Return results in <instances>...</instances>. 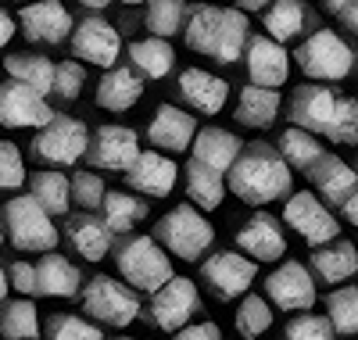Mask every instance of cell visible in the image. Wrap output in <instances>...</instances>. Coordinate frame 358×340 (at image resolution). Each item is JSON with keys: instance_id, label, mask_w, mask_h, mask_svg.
<instances>
[{"instance_id": "cell-1", "label": "cell", "mask_w": 358, "mask_h": 340, "mask_svg": "<svg viewBox=\"0 0 358 340\" xmlns=\"http://www.w3.org/2000/svg\"><path fill=\"white\" fill-rule=\"evenodd\" d=\"M290 162L283 158L280 143H265V140H251L244 143V150L236 154V162L229 165L226 172V183H229V194L241 197L244 204H273L280 197L290 194Z\"/></svg>"}, {"instance_id": "cell-2", "label": "cell", "mask_w": 358, "mask_h": 340, "mask_svg": "<svg viewBox=\"0 0 358 340\" xmlns=\"http://www.w3.org/2000/svg\"><path fill=\"white\" fill-rule=\"evenodd\" d=\"M183 40L194 54L212 57L215 65H233V61H244L251 25H248V15L236 8L197 4V8H190Z\"/></svg>"}, {"instance_id": "cell-3", "label": "cell", "mask_w": 358, "mask_h": 340, "mask_svg": "<svg viewBox=\"0 0 358 340\" xmlns=\"http://www.w3.org/2000/svg\"><path fill=\"white\" fill-rule=\"evenodd\" d=\"M290 122L330 143H358V101L337 97L334 90L315 83H305L290 94Z\"/></svg>"}, {"instance_id": "cell-4", "label": "cell", "mask_w": 358, "mask_h": 340, "mask_svg": "<svg viewBox=\"0 0 358 340\" xmlns=\"http://www.w3.org/2000/svg\"><path fill=\"white\" fill-rule=\"evenodd\" d=\"M115 265L122 272V280L143 294H155L158 287H165L172 280L169 247L158 236H140V233L122 236L115 247Z\"/></svg>"}, {"instance_id": "cell-5", "label": "cell", "mask_w": 358, "mask_h": 340, "mask_svg": "<svg viewBox=\"0 0 358 340\" xmlns=\"http://www.w3.org/2000/svg\"><path fill=\"white\" fill-rule=\"evenodd\" d=\"M8 229V240L18 247V251H54L57 247V226H54V215L33 197V194H22L11 197L0 211Z\"/></svg>"}, {"instance_id": "cell-6", "label": "cell", "mask_w": 358, "mask_h": 340, "mask_svg": "<svg viewBox=\"0 0 358 340\" xmlns=\"http://www.w3.org/2000/svg\"><path fill=\"white\" fill-rule=\"evenodd\" d=\"M155 236L169 247V255H176L179 262H201V255L215 240V226L208 222L194 204H176L169 215L158 219Z\"/></svg>"}, {"instance_id": "cell-7", "label": "cell", "mask_w": 358, "mask_h": 340, "mask_svg": "<svg viewBox=\"0 0 358 340\" xmlns=\"http://www.w3.org/2000/svg\"><path fill=\"white\" fill-rule=\"evenodd\" d=\"M294 61H297V69L315 83H341L355 69V50L334 33V29H315L308 40L297 43Z\"/></svg>"}, {"instance_id": "cell-8", "label": "cell", "mask_w": 358, "mask_h": 340, "mask_svg": "<svg viewBox=\"0 0 358 340\" xmlns=\"http://www.w3.org/2000/svg\"><path fill=\"white\" fill-rule=\"evenodd\" d=\"M79 301H83V312L90 319L115 326V330H126L140 316V290L133 283H118L115 276H94V280H86Z\"/></svg>"}, {"instance_id": "cell-9", "label": "cell", "mask_w": 358, "mask_h": 340, "mask_svg": "<svg viewBox=\"0 0 358 340\" xmlns=\"http://www.w3.org/2000/svg\"><path fill=\"white\" fill-rule=\"evenodd\" d=\"M36 162H47V165H76L86 147H90V133L79 118H69V115H54L47 126H40V133L33 136V143H29Z\"/></svg>"}, {"instance_id": "cell-10", "label": "cell", "mask_w": 358, "mask_h": 340, "mask_svg": "<svg viewBox=\"0 0 358 340\" xmlns=\"http://www.w3.org/2000/svg\"><path fill=\"white\" fill-rule=\"evenodd\" d=\"M258 265L251 255L244 251H219L212 258L201 262V283L212 290L215 301H233V297H244L258 276Z\"/></svg>"}, {"instance_id": "cell-11", "label": "cell", "mask_w": 358, "mask_h": 340, "mask_svg": "<svg viewBox=\"0 0 358 340\" xmlns=\"http://www.w3.org/2000/svg\"><path fill=\"white\" fill-rule=\"evenodd\" d=\"M151 323L165 333H179L190 319L204 316L201 308V294H197V283L187 280V276H172L165 287H158L151 294V308H147Z\"/></svg>"}, {"instance_id": "cell-12", "label": "cell", "mask_w": 358, "mask_h": 340, "mask_svg": "<svg viewBox=\"0 0 358 340\" xmlns=\"http://www.w3.org/2000/svg\"><path fill=\"white\" fill-rule=\"evenodd\" d=\"M57 111L47 104V97L40 94L36 86H29L15 76H8L0 83V126L8 129H40L54 118Z\"/></svg>"}, {"instance_id": "cell-13", "label": "cell", "mask_w": 358, "mask_h": 340, "mask_svg": "<svg viewBox=\"0 0 358 340\" xmlns=\"http://www.w3.org/2000/svg\"><path fill=\"white\" fill-rule=\"evenodd\" d=\"M72 57L86 61V65H97V69H115L118 54H122V36L111 22H104L101 15H83L72 29Z\"/></svg>"}, {"instance_id": "cell-14", "label": "cell", "mask_w": 358, "mask_h": 340, "mask_svg": "<svg viewBox=\"0 0 358 340\" xmlns=\"http://www.w3.org/2000/svg\"><path fill=\"white\" fill-rule=\"evenodd\" d=\"M283 219L294 233H301V240L308 247H319V243H330L337 240L341 233V222L330 215V208H326L315 190H301V194H290L287 204H283Z\"/></svg>"}, {"instance_id": "cell-15", "label": "cell", "mask_w": 358, "mask_h": 340, "mask_svg": "<svg viewBox=\"0 0 358 340\" xmlns=\"http://www.w3.org/2000/svg\"><path fill=\"white\" fill-rule=\"evenodd\" d=\"M18 29L29 43H43V47H57L72 36V15L65 11V4H57V0H29L22 4L18 11Z\"/></svg>"}, {"instance_id": "cell-16", "label": "cell", "mask_w": 358, "mask_h": 340, "mask_svg": "<svg viewBox=\"0 0 358 340\" xmlns=\"http://www.w3.org/2000/svg\"><path fill=\"white\" fill-rule=\"evenodd\" d=\"M136 158H140V143H136V133L126 126H101L90 136L86 165H94L101 172H126Z\"/></svg>"}, {"instance_id": "cell-17", "label": "cell", "mask_w": 358, "mask_h": 340, "mask_svg": "<svg viewBox=\"0 0 358 340\" xmlns=\"http://www.w3.org/2000/svg\"><path fill=\"white\" fill-rule=\"evenodd\" d=\"M265 297L283 312H308L315 304V280L301 262H283L265 280Z\"/></svg>"}, {"instance_id": "cell-18", "label": "cell", "mask_w": 358, "mask_h": 340, "mask_svg": "<svg viewBox=\"0 0 358 340\" xmlns=\"http://www.w3.org/2000/svg\"><path fill=\"white\" fill-rule=\"evenodd\" d=\"M290 61L283 43L273 40L268 33H251L248 40V50H244V69H248V79L258 83V86H283L287 76H290Z\"/></svg>"}, {"instance_id": "cell-19", "label": "cell", "mask_w": 358, "mask_h": 340, "mask_svg": "<svg viewBox=\"0 0 358 340\" xmlns=\"http://www.w3.org/2000/svg\"><path fill=\"white\" fill-rule=\"evenodd\" d=\"M172 158H176V154H172ZM172 158L165 150H140V158L122 172L126 187L143 194V197H169L172 187H176V176H179Z\"/></svg>"}, {"instance_id": "cell-20", "label": "cell", "mask_w": 358, "mask_h": 340, "mask_svg": "<svg viewBox=\"0 0 358 340\" xmlns=\"http://www.w3.org/2000/svg\"><path fill=\"white\" fill-rule=\"evenodd\" d=\"M194 136H197V118L176 104H158L151 126H147V140L151 147L165 150V154H183L194 147Z\"/></svg>"}, {"instance_id": "cell-21", "label": "cell", "mask_w": 358, "mask_h": 340, "mask_svg": "<svg viewBox=\"0 0 358 340\" xmlns=\"http://www.w3.org/2000/svg\"><path fill=\"white\" fill-rule=\"evenodd\" d=\"M236 247L255 262H280L287 255V240L280 233V222L268 211H255L236 233Z\"/></svg>"}, {"instance_id": "cell-22", "label": "cell", "mask_w": 358, "mask_h": 340, "mask_svg": "<svg viewBox=\"0 0 358 340\" xmlns=\"http://www.w3.org/2000/svg\"><path fill=\"white\" fill-rule=\"evenodd\" d=\"M312 179L315 194L326 201V204H344L355 190H358V169L344 165V158H337V154H322V158L305 172Z\"/></svg>"}, {"instance_id": "cell-23", "label": "cell", "mask_w": 358, "mask_h": 340, "mask_svg": "<svg viewBox=\"0 0 358 340\" xmlns=\"http://www.w3.org/2000/svg\"><path fill=\"white\" fill-rule=\"evenodd\" d=\"M262 25L273 40L290 43L301 33H315V15L308 8V0H273L262 11Z\"/></svg>"}, {"instance_id": "cell-24", "label": "cell", "mask_w": 358, "mask_h": 340, "mask_svg": "<svg viewBox=\"0 0 358 340\" xmlns=\"http://www.w3.org/2000/svg\"><path fill=\"white\" fill-rule=\"evenodd\" d=\"M65 236H69V243L76 247V255H79V258H86V262H101V258H108V251H111L115 229L104 222V215L97 219L94 211H83V215H72V219H69Z\"/></svg>"}, {"instance_id": "cell-25", "label": "cell", "mask_w": 358, "mask_h": 340, "mask_svg": "<svg viewBox=\"0 0 358 340\" xmlns=\"http://www.w3.org/2000/svg\"><path fill=\"white\" fill-rule=\"evenodd\" d=\"M83 294V272L62 258L47 251L40 262H36V297H79Z\"/></svg>"}, {"instance_id": "cell-26", "label": "cell", "mask_w": 358, "mask_h": 340, "mask_svg": "<svg viewBox=\"0 0 358 340\" xmlns=\"http://www.w3.org/2000/svg\"><path fill=\"white\" fill-rule=\"evenodd\" d=\"M179 97H183L194 111L201 115H219L226 97H229V86L212 76V72H201V69H187L179 76Z\"/></svg>"}, {"instance_id": "cell-27", "label": "cell", "mask_w": 358, "mask_h": 340, "mask_svg": "<svg viewBox=\"0 0 358 340\" xmlns=\"http://www.w3.org/2000/svg\"><path fill=\"white\" fill-rule=\"evenodd\" d=\"M244 150V140L229 133V129H219V126H201L197 136H194V147H190V158L212 165L219 172H229V165L236 162V154Z\"/></svg>"}, {"instance_id": "cell-28", "label": "cell", "mask_w": 358, "mask_h": 340, "mask_svg": "<svg viewBox=\"0 0 358 340\" xmlns=\"http://www.w3.org/2000/svg\"><path fill=\"white\" fill-rule=\"evenodd\" d=\"M312 269L322 283H344L351 280V276L358 272V251L351 240H330V243H319L312 247Z\"/></svg>"}, {"instance_id": "cell-29", "label": "cell", "mask_w": 358, "mask_h": 340, "mask_svg": "<svg viewBox=\"0 0 358 340\" xmlns=\"http://www.w3.org/2000/svg\"><path fill=\"white\" fill-rule=\"evenodd\" d=\"M143 94V83L133 69L126 65H115V69H104L101 83H97V104L104 111H129Z\"/></svg>"}, {"instance_id": "cell-30", "label": "cell", "mask_w": 358, "mask_h": 340, "mask_svg": "<svg viewBox=\"0 0 358 340\" xmlns=\"http://www.w3.org/2000/svg\"><path fill=\"white\" fill-rule=\"evenodd\" d=\"M280 94H276V86H244L241 90V101H236V122L248 129H268L276 122L280 115Z\"/></svg>"}, {"instance_id": "cell-31", "label": "cell", "mask_w": 358, "mask_h": 340, "mask_svg": "<svg viewBox=\"0 0 358 340\" xmlns=\"http://www.w3.org/2000/svg\"><path fill=\"white\" fill-rule=\"evenodd\" d=\"M183 176H187V194H190L194 204H201L204 211H215V208L222 204L226 187H229L226 172H219V169H212V165L190 158L187 169H183Z\"/></svg>"}, {"instance_id": "cell-32", "label": "cell", "mask_w": 358, "mask_h": 340, "mask_svg": "<svg viewBox=\"0 0 358 340\" xmlns=\"http://www.w3.org/2000/svg\"><path fill=\"white\" fill-rule=\"evenodd\" d=\"M129 61L133 69L143 76V79H165L176 65V54H172V43L169 36H147V40H133L129 47Z\"/></svg>"}, {"instance_id": "cell-33", "label": "cell", "mask_w": 358, "mask_h": 340, "mask_svg": "<svg viewBox=\"0 0 358 340\" xmlns=\"http://www.w3.org/2000/svg\"><path fill=\"white\" fill-rule=\"evenodd\" d=\"M4 69H8V76H15V79H22L29 86H36L43 97L54 94L57 65H54L50 57H43V54H8L4 57Z\"/></svg>"}, {"instance_id": "cell-34", "label": "cell", "mask_w": 358, "mask_h": 340, "mask_svg": "<svg viewBox=\"0 0 358 340\" xmlns=\"http://www.w3.org/2000/svg\"><path fill=\"white\" fill-rule=\"evenodd\" d=\"M29 194H33L50 215H69L72 208V176L62 172H36L29 176Z\"/></svg>"}, {"instance_id": "cell-35", "label": "cell", "mask_w": 358, "mask_h": 340, "mask_svg": "<svg viewBox=\"0 0 358 340\" xmlns=\"http://www.w3.org/2000/svg\"><path fill=\"white\" fill-rule=\"evenodd\" d=\"M0 337L8 340H33L40 337V316L33 297H18V301H4L0 304Z\"/></svg>"}, {"instance_id": "cell-36", "label": "cell", "mask_w": 358, "mask_h": 340, "mask_svg": "<svg viewBox=\"0 0 358 340\" xmlns=\"http://www.w3.org/2000/svg\"><path fill=\"white\" fill-rule=\"evenodd\" d=\"M187 18H190V4H187V0H147V11H143L147 33H155V36L183 33Z\"/></svg>"}, {"instance_id": "cell-37", "label": "cell", "mask_w": 358, "mask_h": 340, "mask_svg": "<svg viewBox=\"0 0 358 340\" xmlns=\"http://www.w3.org/2000/svg\"><path fill=\"white\" fill-rule=\"evenodd\" d=\"M151 204H143V197H133V194H118V190H108L104 204H101V215L104 222L115 229V233H129L140 219H147Z\"/></svg>"}, {"instance_id": "cell-38", "label": "cell", "mask_w": 358, "mask_h": 340, "mask_svg": "<svg viewBox=\"0 0 358 340\" xmlns=\"http://www.w3.org/2000/svg\"><path fill=\"white\" fill-rule=\"evenodd\" d=\"M280 150H283V158L294 165V169H301V172H308L319 158H322V143L315 140V133L312 129H305V126H290V129H283L280 133Z\"/></svg>"}, {"instance_id": "cell-39", "label": "cell", "mask_w": 358, "mask_h": 340, "mask_svg": "<svg viewBox=\"0 0 358 340\" xmlns=\"http://www.w3.org/2000/svg\"><path fill=\"white\" fill-rule=\"evenodd\" d=\"M326 316L334 319L341 337H358V283L326 294Z\"/></svg>"}, {"instance_id": "cell-40", "label": "cell", "mask_w": 358, "mask_h": 340, "mask_svg": "<svg viewBox=\"0 0 358 340\" xmlns=\"http://www.w3.org/2000/svg\"><path fill=\"white\" fill-rule=\"evenodd\" d=\"M268 326H273V308H268V301L258 297V294H248V297L241 301V308H236V333L248 337V340H255V337L265 333Z\"/></svg>"}, {"instance_id": "cell-41", "label": "cell", "mask_w": 358, "mask_h": 340, "mask_svg": "<svg viewBox=\"0 0 358 340\" xmlns=\"http://www.w3.org/2000/svg\"><path fill=\"white\" fill-rule=\"evenodd\" d=\"M43 333H47L50 340H101V337H104L101 326L86 323V319H79V316H69V312H62V316H57V312L47 316Z\"/></svg>"}, {"instance_id": "cell-42", "label": "cell", "mask_w": 358, "mask_h": 340, "mask_svg": "<svg viewBox=\"0 0 358 340\" xmlns=\"http://www.w3.org/2000/svg\"><path fill=\"white\" fill-rule=\"evenodd\" d=\"M283 337L287 340H330V337H337V326L330 316H315L308 308V312H297L283 326Z\"/></svg>"}, {"instance_id": "cell-43", "label": "cell", "mask_w": 358, "mask_h": 340, "mask_svg": "<svg viewBox=\"0 0 358 340\" xmlns=\"http://www.w3.org/2000/svg\"><path fill=\"white\" fill-rule=\"evenodd\" d=\"M108 197V187H104V179L94 176V172H72V204H79L83 211H101Z\"/></svg>"}, {"instance_id": "cell-44", "label": "cell", "mask_w": 358, "mask_h": 340, "mask_svg": "<svg viewBox=\"0 0 358 340\" xmlns=\"http://www.w3.org/2000/svg\"><path fill=\"white\" fill-rule=\"evenodd\" d=\"M22 183H25V162L18 143L0 140V190H18Z\"/></svg>"}, {"instance_id": "cell-45", "label": "cell", "mask_w": 358, "mask_h": 340, "mask_svg": "<svg viewBox=\"0 0 358 340\" xmlns=\"http://www.w3.org/2000/svg\"><path fill=\"white\" fill-rule=\"evenodd\" d=\"M83 79H86V72H83V65H79V57L76 61H57V76H54V94L50 97H57V101H76L79 97V90H83Z\"/></svg>"}, {"instance_id": "cell-46", "label": "cell", "mask_w": 358, "mask_h": 340, "mask_svg": "<svg viewBox=\"0 0 358 340\" xmlns=\"http://www.w3.org/2000/svg\"><path fill=\"white\" fill-rule=\"evenodd\" d=\"M11 287L25 297H36V262H15L11 265Z\"/></svg>"}, {"instance_id": "cell-47", "label": "cell", "mask_w": 358, "mask_h": 340, "mask_svg": "<svg viewBox=\"0 0 358 340\" xmlns=\"http://www.w3.org/2000/svg\"><path fill=\"white\" fill-rule=\"evenodd\" d=\"M179 337L183 340H219L222 330L215 323H187L183 330H179Z\"/></svg>"}, {"instance_id": "cell-48", "label": "cell", "mask_w": 358, "mask_h": 340, "mask_svg": "<svg viewBox=\"0 0 358 340\" xmlns=\"http://www.w3.org/2000/svg\"><path fill=\"white\" fill-rule=\"evenodd\" d=\"M334 18L348 29V33H355V36H358V0H348V4H344Z\"/></svg>"}, {"instance_id": "cell-49", "label": "cell", "mask_w": 358, "mask_h": 340, "mask_svg": "<svg viewBox=\"0 0 358 340\" xmlns=\"http://www.w3.org/2000/svg\"><path fill=\"white\" fill-rule=\"evenodd\" d=\"M15 25H18V18H11L4 8H0V47H8V40L15 36Z\"/></svg>"}, {"instance_id": "cell-50", "label": "cell", "mask_w": 358, "mask_h": 340, "mask_svg": "<svg viewBox=\"0 0 358 340\" xmlns=\"http://www.w3.org/2000/svg\"><path fill=\"white\" fill-rule=\"evenodd\" d=\"M341 211H344V219H348L351 226H358V190H355V194L341 204Z\"/></svg>"}, {"instance_id": "cell-51", "label": "cell", "mask_w": 358, "mask_h": 340, "mask_svg": "<svg viewBox=\"0 0 358 340\" xmlns=\"http://www.w3.org/2000/svg\"><path fill=\"white\" fill-rule=\"evenodd\" d=\"M236 4H241L244 11H265L268 4H273V0H236Z\"/></svg>"}, {"instance_id": "cell-52", "label": "cell", "mask_w": 358, "mask_h": 340, "mask_svg": "<svg viewBox=\"0 0 358 340\" xmlns=\"http://www.w3.org/2000/svg\"><path fill=\"white\" fill-rule=\"evenodd\" d=\"M79 8L83 11H104V8H111V0H79Z\"/></svg>"}, {"instance_id": "cell-53", "label": "cell", "mask_w": 358, "mask_h": 340, "mask_svg": "<svg viewBox=\"0 0 358 340\" xmlns=\"http://www.w3.org/2000/svg\"><path fill=\"white\" fill-rule=\"evenodd\" d=\"M8 290H15V287H11V276H8L4 269H0V301L8 297Z\"/></svg>"}, {"instance_id": "cell-54", "label": "cell", "mask_w": 358, "mask_h": 340, "mask_svg": "<svg viewBox=\"0 0 358 340\" xmlns=\"http://www.w3.org/2000/svg\"><path fill=\"white\" fill-rule=\"evenodd\" d=\"M4 233H8V229H4V219H0V247H4Z\"/></svg>"}, {"instance_id": "cell-55", "label": "cell", "mask_w": 358, "mask_h": 340, "mask_svg": "<svg viewBox=\"0 0 358 340\" xmlns=\"http://www.w3.org/2000/svg\"><path fill=\"white\" fill-rule=\"evenodd\" d=\"M122 4H147V0H122Z\"/></svg>"}, {"instance_id": "cell-56", "label": "cell", "mask_w": 358, "mask_h": 340, "mask_svg": "<svg viewBox=\"0 0 358 340\" xmlns=\"http://www.w3.org/2000/svg\"><path fill=\"white\" fill-rule=\"evenodd\" d=\"M22 4H29V0H22Z\"/></svg>"}, {"instance_id": "cell-57", "label": "cell", "mask_w": 358, "mask_h": 340, "mask_svg": "<svg viewBox=\"0 0 358 340\" xmlns=\"http://www.w3.org/2000/svg\"><path fill=\"white\" fill-rule=\"evenodd\" d=\"M355 169H358V165H355Z\"/></svg>"}]
</instances>
